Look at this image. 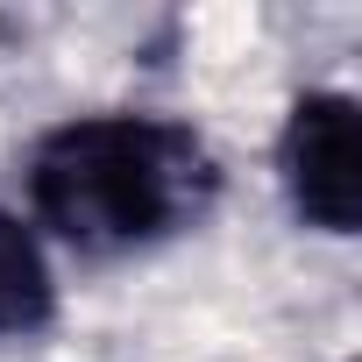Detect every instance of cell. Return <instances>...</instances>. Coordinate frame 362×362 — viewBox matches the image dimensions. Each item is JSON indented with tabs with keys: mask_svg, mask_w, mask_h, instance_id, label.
Instances as JSON below:
<instances>
[{
	"mask_svg": "<svg viewBox=\"0 0 362 362\" xmlns=\"http://www.w3.org/2000/svg\"><path fill=\"white\" fill-rule=\"evenodd\" d=\"M50 313H57V284L36 235L15 214H0V334H36L50 327Z\"/></svg>",
	"mask_w": 362,
	"mask_h": 362,
	"instance_id": "cell-3",
	"label": "cell"
},
{
	"mask_svg": "<svg viewBox=\"0 0 362 362\" xmlns=\"http://www.w3.org/2000/svg\"><path fill=\"white\" fill-rule=\"evenodd\" d=\"M284 192L305 228L355 235L362 221V149H355V100L348 93H305L277 142Z\"/></svg>",
	"mask_w": 362,
	"mask_h": 362,
	"instance_id": "cell-2",
	"label": "cell"
},
{
	"mask_svg": "<svg viewBox=\"0 0 362 362\" xmlns=\"http://www.w3.org/2000/svg\"><path fill=\"white\" fill-rule=\"evenodd\" d=\"M206 142L156 114H86L43 135L29 163L36 214L78 249H142L214 206Z\"/></svg>",
	"mask_w": 362,
	"mask_h": 362,
	"instance_id": "cell-1",
	"label": "cell"
}]
</instances>
